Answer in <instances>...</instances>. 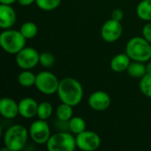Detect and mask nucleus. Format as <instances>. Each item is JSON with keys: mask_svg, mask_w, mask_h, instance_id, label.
Wrapping results in <instances>:
<instances>
[{"mask_svg": "<svg viewBox=\"0 0 151 151\" xmlns=\"http://www.w3.org/2000/svg\"><path fill=\"white\" fill-rule=\"evenodd\" d=\"M73 106H71L67 104L61 103L58 106L57 111H56L57 119L61 121L68 122L73 117Z\"/></svg>", "mask_w": 151, "mask_h": 151, "instance_id": "nucleus-18", "label": "nucleus"}, {"mask_svg": "<svg viewBox=\"0 0 151 151\" xmlns=\"http://www.w3.org/2000/svg\"><path fill=\"white\" fill-rule=\"evenodd\" d=\"M61 4V0H35L37 7L45 12H50L57 9Z\"/></svg>", "mask_w": 151, "mask_h": 151, "instance_id": "nucleus-23", "label": "nucleus"}, {"mask_svg": "<svg viewBox=\"0 0 151 151\" xmlns=\"http://www.w3.org/2000/svg\"><path fill=\"white\" fill-rule=\"evenodd\" d=\"M18 0H0V3L3 4H9V5H12L15 2H17Z\"/></svg>", "mask_w": 151, "mask_h": 151, "instance_id": "nucleus-29", "label": "nucleus"}, {"mask_svg": "<svg viewBox=\"0 0 151 151\" xmlns=\"http://www.w3.org/2000/svg\"><path fill=\"white\" fill-rule=\"evenodd\" d=\"M29 137L31 140L38 145L46 144L51 136L50 128L46 120L38 119L35 120L29 127Z\"/></svg>", "mask_w": 151, "mask_h": 151, "instance_id": "nucleus-7", "label": "nucleus"}, {"mask_svg": "<svg viewBox=\"0 0 151 151\" xmlns=\"http://www.w3.org/2000/svg\"><path fill=\"white\" fill-rule=\"evenodd\" d=\"M19 31L27 40H29L36 36L38 34V27L33 21H26L21 25Z\"/></svg>", "mask_w": 151, "mask_h": 151, "instance_id": "nucleus-21", "label": "nucleus"}, {"mask_svg": "<svg viewBox=\"0 0 151 151\" xmlns=\"http://www.w3.org/2000/svg\"><path fill=\"white\" fill-rule=\"evenodd\" d=\"M39 64L45 67L49 68L51 67L55 64V57L52 53L49 51H44L40 53V58H39Z\"/></svg>", "mask_w": 151, "mask_h": 151, "instance_id": "nucleus-25", "label": "nucleus"}, {"mask_svg": "<svg viewBox=\"0 0 151 151\" xmlns=\"http://www.w3.org/2000/svg\"><path fill=\"white\" fill-rule=\"evenodd\" d=\"M123 34V27L120 21L112 19L105 21L101 28V36L106 42H117Z\"/></svg>", "mask_w": 151, "mask_h": 151, "instance_id": "nucleus-10", "label": "nucleus"}, {"mask_svg": "<svg viewBox=\"0 0 151 151\" xmlns=\"http://www.w3.org/2000/svg\"><path fill=\"white\" fill-rule=\"evenodd\" d=\"M146 69H147V73L151 74V61L146 65Z\"/></svg>", "mask_w": 151, "mask_h": 151, "instance_id": "nucleus-30", "label": "nucleus"}, {"mask_svg": "<svg viewBox=\"0 0 151 151\" xmlns=\"http://www.w3.org/2000/svg\"><path fill=\"white\" fill-rule=\"evenodd\" d=\"M45 145L49 151H74L77 149L76 137L67 131H59L52 134Z\"/></svg>", "mask_w": 151, "mask_h": 151, "instance_id": "nucleus-5", "label": "nucleus"}, {"mask_svg": "<svg viewBox=\"0 0 151 151\" xmlns=\"http://www.w3.org/2000/svg\"><path fill=\"white\" fill-rule=\"evenodd\" d=\"M131 63V58L127 56V53H120L115 55L111 62L110 67L115 73H122L127 70Z\"/></svg>", "mask_w": 151, "mask_h": 151, "instance_id": "nucleus-15", "label": "nucleus"}, {"mask_svg": "<svg viewBox=\"0 0 151 151\" xmlns=\"http://www.w3.org/2000/svg\"><path fill=\"white\" fill-rule=\"evenodd\" d=\"M17 15L12 5L0 4V27L2 29L11 28L16 22Z\"/></svg>", "mask_w": 151, "mask_h": 151, "instance_id": "nucleus-13", "label": "nucleus"}, {"mask_svg": "<svg viewBox=\"0 0 151 151\" xmlns=\"http://www.w3.org/2000/svg\"><path fill=\"white\" fill-rule=\"evenodd\" d=\"M27 39L19 30L4 29L0 35V45L2 49L11 55H16L26 47Z\"/></svg>", "mask_w": 151, "mask_h": 151, "instance_id": "nucleus-4", "label": "nucleus"}, {"mask_svg": "<svg viewBox=\"0 0 151 151\" xmlns=\"http://www.w3.org/2000/svg\"><path fill=\"white\" fill-rule=\"evenodd\" d=\"M139 88L142 93L146 96L151 98V74H146L143 76L139 83Z\"/></svg>", "mask_w": 151, "mask_h": 151, "instance_id": "nucleus-24", "label": "nucleus"}, {"mask_svg": "<svg viewBox=\"0 0 151 151\" xmlns=\"http://www.w3.org/2000/svg\"><path fill=\"white\" fill-rule=\"evenodd\" d=\"M15 56L16 65L22 70H31L39 64L40 53L32 47H24Z\"/></svg>", "mask_w": 151, "mask_h": 151, "instance_id": "nucleus-8", "label": "nucleus"}, {"mask_svg": "<svg viewBox=\"0 0 151 151\" xmlns=\"http://www.w3.org/2000/svg\"><path fill=\"white\" fill-rule=\"evenodd\" d=\"M59 82L60 81L54 73L49 71H42L36 74L35 86L39 92L50 96L58 92Z\"/></svg>", "mask_w": 151, "mask_h": 151, "instance_id": "nucleus-6", "label": "nucleus"}, {"mask_svg": "<svg viewBox=\"0 0 151 151\" xmlns=\"http://www.w3.org/2000/svg\"><path fill=\"white\" fill-rule=\"evenodd\" d=\"M111 103V99L109 94L102 90L93 92L88 99V106L96 111H106L110 107Z\"/></svg>", "mask_w": 151, "mask_h": 151, "instance_id": "nucleus-11", "label": "nucleus"}, {"mask_svg": "<svg viewBox=\"0 0 151 151\" xmlns=\"http://www.w3.org/2000/svg\"><path fill=\"white\" fill-rule=\"evenodd\" d=\"M29 132L21 125L10 127L4 134V144L9 151H19L27 143Z\"/></svg>", "mask_w": 151, "mask_h": 151, "instance_id": "nucleus-3", "label": "nucleus"}, {"mask_svg": "<svg viewBox=\"0 0 151 151\" xmlns=\"http://www.w3.org/2000/svg\"><path fill=\"white\" fill-rule=\"evenodd\" d=\"M53 112V107L52 104L49 102H42L38 105V111H37V117L40 119L47 120L50 118Z\"/></svg>", "mask_w": 151, "mask_h": 151, "instance_id": "nucleus-22", "label": "nucleus"}, {"mask_svg": "<svg viewBox=\"0 0 151 151\" xmlns=\"http://www.w3.org/2000/svg\"><path fill=\"white\" fill-rule=\"evenodd\" d=\"M127 72L128 75H130L133 78L142 79L143 76H145L147 74L146 65L143 62L133 61L130 63Z\"/></svg>", "mask_w": 151, "mask_h": 151, "instance_id": "nucleus-16", "label": "nucleus"}, {"mask_svg": "<svg viewBox=\"0 0 151 151\" xmlns=\"http://www.w3.org/2000/svg\"><path fill=\"white\" fill-rule=\"evenodd\" d=\"M136 14L143 21H151V0H142L136 7Z\"/></svg>", "mask_w": 151, "mask_h": 151, "instance_id": "nucleus-17", "label": "nucleus"}, {"mask_svg": "<svg viewBox=\"0 0 151 151\" xmlns=\"http://www.w3.org/2000/svg\"><path fill=\"white\" fill-rule=\"evenodd\" d=\"M77 148L83 151L96 150L101 145V138L94 131L85 130L76 136Z\"/></svg>", "mask_w": 151, "mask_h": 151, "instance_id": "nucleus-9", "label": "nucleus"}, {"mask_svg": "<svg viewBox=\"0 0 151 151\" xmlns=\"http://www.w3.org/2000/svg\"><path fill=\"white\" fill-rule=\"evenodd\" d=\"M126 53L133 61L149 62L151 59V43L143 36L132 37L127 42Z\"/></svg>", "mask_w": 151, "mask_h": 151, "instance_id": "nucleus-2", "label": "nucleus"}, {"mask_svg": "<svg viewBox=\"0 0 151 151\" xmlns=\"http://www.w3.org/2000/svg\"><path fill=\"white\" fill-rule=\"evenodd\" d=\"M142 36L151 43V21L144 25L142 28Z\"/></svg>", "mask_w": 151, "mask_h": 151, "instance_id": "nucleus-26", "label": "nucleus"}, {"mask_svg": "<svg viewBox=\"0 0 151 151\" xmlns=\"http://www.w3.org/2000/svg\"><path fill=\"white\" fill-rule=\"evenodd\" d=\"M36 75L30 70H23L18 75V82L24 88H30L35 84Z\"/></svg>", "mask_w": 151, "mask_h": 151, "instance_id": "nucleus-20", "label": "nucleus"}, {"mask_svg": "<svg viewBox=\"0 0 151 151\" xmlns=\"http://www.w3.org/2000/svg\"><path fill=\"white\" fill-rule=\"evenodd\" d=\"M17 2L21 6H29L33 4L34 3H35V0H18Z\"/></svg>", "mask_w": 151, "mask_h": 151, "instance_id": "nucleus-28", "label": "nucleus"}, {"mask_svg": "<svg viewBox=\"0 0 151 151\" xmlns=\"http://www.w3.org/2000/svg\"><path fill=\"white\" fill-rule=\"evenodd\" d=\"M39 104L32 97H25L19 102V113L26 119H30L37 116Z\"/></svg>", "mask_w": 151, "mask_h": 151, "instance_id": "nucleus-12", "label": "nucleus"}, {"mask_svg": "<svg viewBox=\"0 0 151 151\" xmlns=\"http://www.w3.org/2000/svg\"><path fill=\"white\" fill-rule=\"evenodd\" d=\"M124 18V12L121 9H115L112 12H111V19L117 21H120L123 19Z\"/></svg>", "mask_w": 151, "mask_h": 151, "instance_id": "nucleus-27", "label": "nucleus"}, {"mask_svg": "<svg viewBox=\"0 0 151 151\" xmlns=\"http://www.w3.org/2000/svg\"><path fill=\"white\" fill-rule=\"evenodd\" d=\"M68 127H69V131L72 134L77 135L86 130L87 125H86V121L81 117L73 116L68 121Z\"/></svg>", "mask_w": 151, "mask_h": 151, "instance_id": "nucleus-19", "label": "nucleus"}, {"mask_svg": "<svg viewBox=\"0 0 151 151\" xmlns=\"http://www.w3.org/2000/svg\"><path fill=\"white\" fill-rule=\"evenodd\" d=\"M57 94L61 103L74 107L82 101L84 91L79 81L74 78L66 77L60 80Z\"/></svg>", "mask_w": 151, "mask_h": 151, "instance_id": "nucleus-1", "label": "nucleus"}, {"mask_svg": "<svg viewBox=\"0 0 151 151\" xmlns=\"http://www.w3.org/2000/svg\"><path fill=\"white\" fill-rule=\"evenodd\" d=\"M0 113L7 119H15L19 113V103L10 97H4L0 101Z\"/></svg>", "mask_w": 151, "mask_h": 151, "instance_id": "nucleus-14", "label": "nucleus"}]
</instances>
